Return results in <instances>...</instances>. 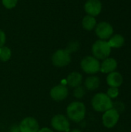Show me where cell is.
Returning a JSON list of instances; mask_svg holds the SVG:
<instances>
[{
    "label": "cell",
    "mask_w": 131,
    "mask_h": 132,
    "mask_svg": "<svg viewBox=\"0 0 131 132\" xmlns=\"http://www.w3.org/2000/svg\"><path fill=\"white\" fill-rule=\"evenodd\" d=\"M100 80L99 77L96 75H90L86 79L84 82L85 88L87 89L88 90H97L100 87Z\"/></svg>",
    "instance_id": "obj_15"
},
{
    "label": "cell",
    "mask_w": 131,
    "mask_h": 132,
    "mask_svg": "<svg viewBox=\"0 0 131 132\" xmlns=\"http://www.w3.org/2000/svg\"><path fill=\"white\" fill-rule=\"evenodd\" d=\"M117 68V61L112 57H107L103 60L100 63V70L103 73H110L113 71H116Z\"/></svg>",
    "instance_id": "obj_12"
},
{
    "label": "cell",
    "mask_w": 131,
    "mask_h": 132,
    "mask_svg": "<svg viewBox=\"0 0 131 132\" xmlns=\"http://www.w3.org/2000/svg\"><path fill=\"white\" fill-rule=\"evenodd\" d=\"M124 82L123 76L120 73L113 71L110 73H108L107 77V83L110 87H117L119 88Z\"/></svg>",
    "instance_id": "obj_13"
},
{
    "label": "cell",
    "mask_w": 131,
    "mask_h": 132,
    "mask_svg": "<svg viewBox=\"0 0 131 132\" xmlns=\"http://www.w3.org/2000/svg\"><path fill=\"white\" fill-rule=\"evenodd\" d=\"M18 1L19 0H2V3L5 9H12L17 5Z\"/></svg>",
    "instance_id": "obj_20"
},
{
    "label": "cell",
    "mask_w": 131,
    "mask_h": 132,
    "mask_svg": "<svg viewBox=\"0 0 131 132\" xmlns=\"http://www.w3.org/2000/svg\"><path fill=\"white\" fill-rule=\"evenodd\" d=\"M71 62V53L66 49L56 50L52 56V63L56 67H64Z\"/></svg>",
    "instance_id": "obj_5"
},
{
    "label": "cell",
    "mask_w": 131,
    "mask_h": 132,
    "mask_svg": "<svg viewBox=\"0 0 131 132\" xmlns=\"http://www.w3.org/2000/svg\"><path fill=\"white\" fill-rule=\"evenodd\" d=\"M69 132H82L80 130H79V129H73V130H72V131H69Z\"/></svg>",
    "instance_id": "obj_26"
},
{
    "label": "cell",
    "mask_w": 131,
    "mask_h": 132,
    "mask_svg": "<svg viewBox=\"0 0 131 132\" xmlns=\"http://www.w3.org/2000/svg\"><path fill=\"white\" fill-rule=\"evenodd\" d=\"M80 48V43L77 41H73L70 42L68 45V47L66 48V50L71 53L73 52H76L79 50Z\"/></svg>",
    "instance_id": "obj_22"
},
{
    "label": "cell",
    "mask_w": 131,
    "mask_h": 132,
    "mask_svg": "<svg viewBox=\"0 0 131 132\" xmlns=\"http://www.w3.org/2000/svg\"><path fill=\"white\" fill-rule=\"evenodd\" d=\"M12 56V51L8 46H2L0 48V60L2 62H7Z\"/></svg>",
    "instance_id": "obj_18"
},
{
    "label": "cell",
    "mask_w": 131,
    "mask_h": 132,
    "mask_svg": "<svg viewBox=\"0 0 131 132\" xmlns=\"http://www.w3.org/2000/svg\"><path fill=\"white\" fill-rule=\"evenodd\" d=\"M113 101L107 94L98 93L93 96L91 101L93 108L97 112H103L113 108Z\"/></svg>",
    "instance_id": "obj_2"
},
{
    "label": "cell",
    "mask_w": 131,
    "mask_h": 132,
    "mask_svg": "<svg viewBox=\"0 0 131 132\" xmlns=\"http://www.w3.org/2000/svg\"><path fill=\"white\" fill-rule=\"evenodd\" d=\"M39 125L38 121L32 117L24 118L19 125L20 132H38Z\"/></svg>",
    "instance_id": "obj_10"
},
{
    "label": "cell",
    "mask_w": 131,
    "mask_h": 132,
    "mask_svg": "<svg viewBox=\"0 0 131 132\" xmlns=\"http://www.w3.org/2000/svg\"><path fill=\"white\" fill-rule=\"evenodd\" d=\"M120 119V114L113 108L105 111L102 116V122L105 128H113L117 125Z\"/></svg>",
    "instance_id": "obj_8"
},
{
    "label": "cell",
    "mask_w": 131,
    "mask_h": 132,
    "mask_svg": "<svg viewBox=\"0 0 131 132\" xmlns=\"http://www.w3.org/2000/svg\"><path fill=\"white\" fill-rule=\"evenodd\" d=\"M69 94L68 88L62 84L53 87L50 90V97L56 101H61L67 97Z\"/></svg>",
    "instance_id": "obj_11"
},
{
    "label": "cell",
    "mask_w": 131,
    "mask_h": 132,
    "mask_svg": "<svg viewBox=\"0 0 131 132\" xmlns=\"http://www.w3.org/2000/svg\"><path fill=\"white\" fill-rule=\"evenodd\" d=\"M6 41V35L5 32L0 29V47L3 46Z\"/></svg>",
    "instance_id": "obj_24"
},
{
    "label": "cell",
    "mask_w": 131,
    "mask_h": 132,
    "mask_svg": "<svg viewBox=\"0 0 131 132\" xmlns=\"http://www.w3.org/2000/svg\"><path fill=\"white\" fill-rule=\"evenodd\" d=\"M38 132H54L53 131H52L50 128H43L42 129H39Z\"/></svg>",
    "instance_id": "obj_25"
},
{
    "label": "cell",
    "mask_w": 131,
    "mask_h": 132,
    "mask_svg": "<svg viewBox=\"0 0 131 132\" xmlns=\"http://www.w3.org/2000/svg\"><path fill=\"white\" fill-rule=\"evenodd\" d=\"M80 67L83 72L90 75H94L97 73L100 70V63L99 60L93 56H87L82 59L80 62Z\"/></svg>",
    "instance_id": "obj_4"
},
{
    "label": "cell",
    "mask_w": 131,
    "mask_h": 132,
    "mask_svg": "<svg viewBox=\"0 0 131 132\" xmlns=\"http://www.w3.org/2000/svg\"><path fill=\"white\" fill-rule=\"evenodd\" d=\"M97 19L95 17L86 15L82 19V26L83 28L87 31H92L95 29L97 26Z\"/></svg>",
    "instance_id": "obj_17"
},
{
    "label": "cell",
    "mask_w": 131,
    "mask_h": 132,
    "mask_svg": "<svg viewBox=\"0 0 131 132\" xmlns=\"http://www.w3.org/2000/svg\"><path fill=\"white\" fill-rule=\"evenodd\" d=\"M125 39L121 34H113L108 41V43L111 48L119 49L124 46Z\"/></svg>",
    "instance_id": "obj_16"
},
{
    "label": "cell",
    "mask_w": 131,
    "mask_h": 132,
    "mask_svg": "<svg viewBox=\"0 0 131 132\" xmlns=\"http://www.w3.org/2000/svg\"><path fill=\"white\" fill-rule=\"evenodd\" d=\"M86 88L82 87L81 85L76 87L75 90H73V96L77 98V99H81L84 97L85 94H86Z\"/></svg>",
    "instance_id": "obj_19"
},
{
    "label": "cell",
    "mask_w": 131,
    "mask_h": 132,
    "mask_svg": "<svg viewBox=\"0 0 131 132\" xmlns=\"http://www.w3.org/2000/svg\"><path fill=\"white\" fill-rule=\"evenodd\" d=\"M0 48H1V47H0Z\"/></svg>",
    "instance_id": "obj_27"
},
{
    "label": "cell",
    "mask_w": 131,
    "mask_h": 132,
    "mask_svg": "<svg viewBox=\"0 0 131 132\" xmlns=\"http://www.w3.org/2000/svg\"><path fill=\"white\" fill-rule=\"evenodd\" d=\"M96 35L100 39H109L113 35V28L110 23L107 22H100L95 27Z\"/></svg>",
    "instance_id": "obj_6"
},
{
    "label": "cell",
    "mask_w": 131,
    "mask_h": 132,
    "mask_svg": "<svg viewBox=\"0 0 131 132\" xmlns=\"http://www.w3.org/2000/svg\"><path fill=\"white\" fill-rule=\"evenodd\" d=\"M112 48L110 46L109 43L106 40L98 39L92 46V53L93 56L97 60H102L110 56Z\"/></svg>",
    "instance_id": "obj_3"
},
{
    "label": "cell",
    "mask_w": 131,
    "mask_h": 132,
    "mask_svg": "<svg viewBox=\"0 0 131 132\" xmlns=\"http://www.w3.org/2000/svg\"><path fill=\"white\" fill-rule=\"evenodd\" d=\"M113 108L115 109L119 114L122 113L125 109V105L121 101H117L115 103H113Z\"/></svg>",
    "instance_id": "obj_23"
},
{
    "label": "cell",
    "mask_w": 131,
    "mask_h": 132,
    "mask_svg": "<svg viewBox=\"0 0 131 132\" xmlns=\"http://www.w3.org/2000/svg\"><path fill=\"white\" fill-rule=\"evenodd\" d=\"M66 114L69 120L79 123L82 121L86 116V107L84 104L80 101H73L68 105Z\"/></svg>",
    "instance_id": "obj_1"
},
{
    "label": "cell",
    "mask_w": 131,
    "mask_h": 132,
    "mask_svg": "<svg viewBox=\"0 0 131 132\" xmlns=\"http://www.w3.org/2000/svg\"><path fill=\"white\" fill-rule=\"evenodd\" d=\"M119 94H120L119 88H117V87H110L107 90V96L110 99H115V98H117L118 97Z\"/></svg>",
    "instance_id": "obj_21"
},
{
    "label": "cell",
    "mask_w": 131,
    "mask_h": 132,
    "mask_svg": "<svg viewBox=\"0 0 131 132\" xmlns=\"http://www.w3.org/2000/svg\"><path fill=\"white\" fill-rule=\"evenodd\" d=\"M103 5L100 0H87L84 4L86 13L91 16H97L102 11Z\"/></svg>",
    "instance_id": "obj_9"
},
{
    "label": "cell",
    "mask_w": 131,
    "mask_h": 132,
    "mask_svg": "<svg viewBox=\"0 0 131 132\" xmlns=\"http://www.w3.org/2000/svg\"><path fill=\"white\" fill-rule=\"evenodd\" d=\"M51 126L53 128L59 132L69 131V119L63 114H56L51 120Z\"/></svg>",
    "instance_id": "obj_7"
},
{
    "label": "cell",
    "mask_w": 131,
    "mask_h": 132,
    "mask_svg": "<svg viewBox=\"0 0 131 132\" xmlns=\"http://www.w3.org/2000/svg\"><path fill=\"white\" fill-rule=\"evenodd\" d=\"M83 81V76L79 72H72L66 78V82L69 87L76 88L81 85Z\"/></svg>",
    "instance_id": "obj_14"
}]
</instances>
